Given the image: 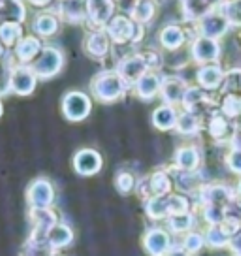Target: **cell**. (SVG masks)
Instances as JSON below:
<instances>
[{
    "instance_id": "26",
    "label": "cell",
    "mask_w": 241,
    "mask_h": 256,
    "mask_svg": "<svg viewBox=\"0 0 241 256\" xmlns=\"http://www.w3.org/2000/svg\"><path fill=\"white\" fill-rule=\"evenodd\" d=\"M177 113L172 106H160L156 112L153 113V124L158 130H172L177 126Z\"/></svg>"
},
{
    "instance_id": "36",
    "label": "cell",
    "mask_w": 241,
    "mask_h": 256,
    "mask_svg": "<svg viewBox=\"0 0 241 256\" xmlns=\"http://www.w3.org/2000/svg\"><path fill=\"white\" fill-rule=\"evenodd\" d=\"M228 166L236 172V174H241V149H236L228 154Z\"/></svg>"
},
{
    "instance_id": "15",
    "label": "cell",
    "mask_w": 241,
    "mask_h": 256,
    "mask_svg": "<svg viewBox=\"0 0 241 256\" xmlns=\"http://www.w3.org/2000/svg\"><path fill=\"white\" fill-rule=\"evenodd\" d=\"M42 49H44V46H42L40 38H36V36H24L16 46V58L21 64H28L40 55Z\"/></svg>"
},
{
    "instance_id": "18",
    "label": "cell",
    "mask_w": 241,
    "mask_h": 256,
    "mask_svg": "<svg viewBox=\"0 0 241 256\" xmlns=\"http://www.w3.org/2000/svg\"><path fill=\"white\" fill-rule=\"evenodd\" d=\"M58 28H60V21H58V16H55V14H40V16H36L32 23V30L42 38L55 36Z\"/></svg>"
},
{
    "instance_id": "37",
    "label": "cell",
    "mask_w": 241,
    "mask_h": 256,
    "mask_svg": "<svg viewBox=\"0 0 241 256\" xmlns=\"http://www.w3.org/2000/svg\"><path fill=\"white\" fill-rule=\"evenodd\" d=\"M30 4H34V6H48L51 0H28Z\"/></svg>"
},
{
    "instance_id": "38",
    "label": "cell",
    "mask_w": 241,
    "mask_h": 256,
    "mask_svg": "<svg viewBox=\"0 0 241 256\" xmlns=\"http://www.w3.org/2000/svg\"><path fill=\"white\" fill-rule=\"evenodd\" d=\"M168 256H190V254H188V252H185V250H179V248H177V250H172Z\"/></svg>"
},
{
    "instance_id": "19",
    "label": "cell",
    "mask_w": 241,
    "mask_h": 256,
    "mask_svg": "<svg viewBox=\"0 0 241 256\" xmlns=\"http://www.w3.org/2000/svg\"><path fill=\"white\" fill-rule=\"evenodd\" d=\"M162 96L168 104H177V102H183L186 92L185 83L179 80V78H168V80L162 81Z\"/></svg>"
},
{
    "instance_id": "1",
    "label": "cell",
    "mask_w": 241,
    "mask_h": 256,
    "mask_svg": "<svg viewBox=\"0 0 241 256\" xmlns=\"http://www.w3.org/2000/svg\"><path fill=\"white\" fill-rule=\"evenodd\" d=\"M92 94L96 96L100 102L110 104L119 100L120 96L124 94V88H126V81L119 76V72H104L98 74L94 81H92Z\"/></svg>"
},
{
    "instance_id": "40",
    "label": "cell",
    "mask_w": 241,
    "mask_h": 256,
    "mask_svg": "<svg viewBox=\"0 0 241 256\" xmlns=\"http://www.w3.org/2000/svg\"><path fill=\"white\" fill-rule=\"evenodd\" d=\"M2 113H4V106H2V100H0V117H2Z\"/></svg>"
},
{
    "instance_id": "41",
    "label": "cell",
    "mask_w": 241,
    "mask_h": 256,
    "mask_svg": "<svg viewBox=\"0 0 241 256\" xmlns=\"http://www.w3.org/2000/svg\"><path fill=\"white\" fill-rule=\"evenodd\" d=\"M0 78H2V66H0Z\"/></svg>"
},
{
    "instance_id": "33",
    "label": "cell",
    "mask_w": 241,
    "mask_h": 256,
    "mask_svg": "<svg viewBox=\"0 0 241 256\" xmlns=\"http://www.w3.org/2000/svg\"><path fill=\"white\" fill-rule=\"evenodd\" d=\"M136 184V179L130 176V174H119L117 176V188H119L122 194H128Z\"/></svg>"
},
{
    "instance_id": "34",
    "label": "cell",
    "mask_w": 241,
    "mask_h": 256,
    "mask_svg": "<svg viewBox=\"0 0 241 256\" xmlns=\"http://www.w3.org/2000/svg\"><path fill=\"white\" fill-rule=\"evenodd\" d=\"M226 241H228V236L222 228H213V230H209V243H213V245H224Z\"/></svg>"
},
{
    "instance_id": "9",
    "label": "cell",
    "mask_w": 241,
    "mask_h": 256,
    "mask_svg": "<svg viewBox=\"0 0 241 256\" xmlns=\"http://www.w3.org/2000/svg\"><path fill=\"white\" fill-rule=\"evenodd\" d=\"M228 26H230V21L222 14H217V12H209L208 16H204L198 21L200 36L211 38V40H218L220 36H224L228 32Z\"/></svg>"
},
{
    "instance_id": "4",
    "label": "cell",
    "mask_w": 241,
    "mask_h": 256,
    "mask_svg": "<svg viewBox=\"0 0 241 256\" xmlns=\"http://www.w3.org/2000/svg\"><path fill=\"white\" fill-rule=\"evenodd\" d=\"M38 85V76L34 74L32 66L17 64L12 66L8 72V90L19 96H28L34 92Z\"/></svg>"
},
{
    "instance_id": "11",
    "label": "cell",
    "mask_w": 241,
    "mask_h": 256,
    "mask_svg": "<svg viewBox=\"0 0 241 256\" xmlns=\"http://www.w3.org/2000/svg\"><path fill=\"white\" fill-rule=\"evenodd\" d=\"M102 168V156L94 149H81L74 156V170L83 177L94 176Z\"/></svg>"
},
{
    "instance_id": "29",
    "label": "cell",
    "mask_w": 241,
    "mask_h": 256,
    "mask_svg": "<svg viewBox=\"0 0 241 256\" xmlns=\"http://www.w3.org/2000/svg\"><path fill=\"white\" fill-rule=\"evenodd\" d=\"M168 211H170V198H166V196H158V198L149 202V206H147V213L151 216H154V218H160Z\"/></svg>"
},
{
    "instance_id": "6",
    "label": "cell",
    "mask_w": 241,
    "mask_h": 256,
    "mask_svg": "<svg viewBox=\"0 0 241 256\" xmlns=\"http://www.w3.org/2000/svg\"><path fill=\"white\" fill-rule=\"evenodd\" d=\"M26 202L30 209H46L51 208L55 202V188L48 179H36L26 188Z\"/></svg>"
},
{
    "instance_id": "10",
    "label": "cell",
    "mask_w": 241,
    "mask_h": 256,
    "mask_svg": "<svg viewBox=\"0 0 241 256\" xmlns=\"http://www.w3.org/2000/svg\"><path fill=\"white\" fill-rule=\"evenodd\" d=\"M112 49V38L106 28H96V30L88 32L87 38H85V51H87L88 56L96 58V60H102L108 56Z\"/></svg>"
},
{
    "instance_id": "30",
    "label": "cell",
    "mask_w": 241,
    "mask_h": 256,
    "mask_svg": "<svg viewBox=\"0 0 241 256\" xmlns=\"http://www.w3.org/2000/svg\"><path fill=\"white\" fill-rule=\"evenodd\" d=\"M177 130L181 134H186V136L198 132V119H196V115H192V113H183L177 119Z\"/></svg>"
},
{
    "instance_id": "24",
    "label": "cell",
    "mask_w": 241,
    "mask_h": 256,
    "mask_svg": "<svg viewBox=\"0 0 241 256\" xmlns=\"http://www.w3.org/2000/svg\"><path fill=\"white\" fill-rule=\"evenodd\" d=\"M23 38V26L19 21H4L0 24V42L6 48H16Z\"/></svg>"
},
{
    "instance_id": "27",
    "label": "cell",
    "mask_w": 241,
    "mask_h": 256,
    "mask_svg": "<svg viewBox=\"0 0 241 256\" xmlns=\"http://www.w3.org/2000/svg\"><path fill=\"white\" fill-rule=\"evenodd\" d=\"M176 162L181 170L192 172L200 164V152H198L196 147H181L176 154Z\"/></svg>"
},
{
    "instance_id": "5",
    "label": "cell",
    "mask_w": 241,
    "mask_h": 256,
    "mask_svg": "<svg viewBox=\"0 0 241 256\" xmlns=\"http://www.w3.org/2000/svg\"><path fill=\"white\" fill-rule=\"evenodd\" d=\"M92 104H90V98L85 92L80 90H72L62 98V113L68 120L72 122H80V120L87 119L90 115Z\"/></svg>"
},
{
    "instance_id": "14",
    "label": "cell",
    "mask_w": 241,
    "mask_h": 256,
    "mask_svg": "<svg viewBox=\"0 0 241 256\" xmlns=\"http://www.w3.org/2000/svg\"><path fill=\"white\" fill-rule=\"evenodd\" d=\"M58 16L68 23H83L87 19V0H60Z\"/></svg>"
},
{
    "instance_id": "3",
    "label": "cell",
    "mask_w": 241,
    "mask_h": 256,
    "mask_svg": "<svg viewBox=\"0 0 241 256\" xmlns=\"http://www.w3.org/2000/svg\"><path fill=\"white\" fill-rule=\"evenodd\" d=\"M32 70L38 76V80H51L62 70L64 66V53L58 48L46 46L42 53L32 60Z\"/></svg>"
},
{
    "instance_id": "31",
    "label": "cell",
    "mask_w": 241,
    "mask_h": 256,
    "mask_svg": "<svg viewBox=\"0 0 241 256\" xmlns=\"http://www.w3.org/2000/svg\"><path fill=\"white\" fill-rule=\"evenodd\" d=\"M151 188H153L158 196H164V194L170 190L168 176H164V174H156V176L153 177V181H151Z\"/></svg>"
},
{
    "instance_id": "35",
    "label": "cell",
    "mask_w": 241,
    "mask_h": 256,
    "mask_svg": "<svg viewBox=\"0 0 241 256\" xmlns=\"http://www.w3.org/2000/svg\"><path fill=\"white\" fill-rule=\"evenodd\" d=\"M202 245H204V240H202L198 234H190L185 241V248L188 252H196L198 248H202Z\"/></svg>"
},
{
    "instance_id": "28",
    "label": "cell",
    "mask_w": 241,
    "mask_h": 256,
    "mask_svg": "<svg viewBox=\"0 0 241 256\" xmlns=\"http://www.w3.org/2000/svg\"><path fill=\"white\" fill-rule=\"evenodd\" d=\"M21 256H55V248L51 247L48 241L28 238L21 248Z\"/></svg>"
},
{
    "instance_id": "25",
    "label": "cell",
    "mask_w": 241,
    "mask_h": 256,
    "mask_svg": "<svg viewBox=\"0 0 241 256\" xmlns=\"http://www.w3.org/2000/svg\"><path fill=\"white\" fill-rule=\"evenodd\" d=\"M209 12H213V4L209 0H183V14L190 21H200Z\"/></svg>"
},
{
    "instance_id": "2",
    "label": "cell",
    "mask_w": 241,
    "mask_h": 256,
    "mask_svg": "<svg viewBox=\"0 0 241 256\" xmlns=\"http://www.w3.org/2000/svg\"><path fill=\"white\" fill-rule=\"evenodd\" d=\"M106 30L110 38L117 44H128V42H140L144 36V24L136 23L128 16H113V19L108 23Z\"/></svg>"
},
{
    "instance_id": "7",
    "label": "cell",
    "mask_w": 241,
    "mask_h": 256,
    "mask_svg": "<svg viewBox=\"0 0 241 256\" xmlns=\"http://www.w3.org/2000/svg\"><path fill=\"white\" fill-rule=\"evenodd\" d=\"M115 16V0H87V19L96 28H106Z\"/></svg>"
},
{
    "instance_id": "16",
    "label": "cell",
    "mask_w": 241,
    "mask_h": 256,
    "mask_svg": "<svg viewBox=\"0 0 241 256\" xmlns=\"http://www.w3.org/2000/svg\"><path fill=\"white\" fill-rule=\"evenodd\" d=\"M134 85H136V94L142 100H151V98H154V96L160 92L162 81H160V76L156 72H147Z\"/></svg>"
},
{
    "instance_id": "21",
    "label": "cell",
    "mask_w": 241,
    "mask_h": 256,
    "mask_svg": "<svg viewBox=\"0 0 241 256\" xmlns=\"http://www.w3.org/2000/svg\"><path fill=\"white\" fill-rule=\"evenodd\" d=\"M222 80H224V74L217 64L209 62L206 66H202L200 72H198V81L204 88H217Z\"/></svg>"
},
{
    "instance_id": "17",
    "label": "cell",
    "mask_w": 241,
    "mask_h": 256,
    "mask_svg": "<svg viewBox=\"0 0 241 256\" xmlns=\"http://www.w3.org/2000/svg\"><path fill=\"white\" fill-rule=\"evenodd\" d=\"M186 34L179 24H168L160 32V46L168 51H177L185 46Z\"/></svg>"
},
{
    "instance_id": "39",
    "label": "cell",
    "mask_w": 241,
    "mask_h": 256,
    "mask_svg": "<svg viewBox=\"0 0 241 256\" xmlns=\"http://www.w3.org/2000/svg\"><path fill=\"white\" fill-rule=\"evenodd\" d=\"M4 53H6V46H4V44H2V42H0V58H2V56H4Z\"/></svg>"
},
{
    "instance_id": "32",
    "label": "cell",
    "mask_w": 241,
    "mask_h": 256,
    "mask_svg": "<svg viewBox=\"0 0 241 256\" xmlns=\"http://www.w3.org/2000/svg\"><path fill=\"white\" fill-rule=\"evenodd\" d=\"M172 226H174V230H177V232H183V230L192 226V216L186 215V213H179V215H176L172 218Z\"/></svg>"
},
{
    "instance_id": "42",
    "label": "cell",
    "mask_w": 241,
    "mask_h": 256,
    "mask_svg": "<svg viewBox=\"0 0 241 256\" xmlns=\"http://www.w3.org/2000/svg\"><path fill=\"white\" fill-rule=\"evenodd\" d=\"M240 192H241V184H240Z\"/></svg>"
},
{
    "instance_id": "13",
    "label": "cell",
    "mask_w": 241,
    "mask_h": 256,
    "mask_svg": "<svg viewBox=\"0 0 241 256\" xmlns=\"http://www.w3.org/2000/svg\"><path fill=\"white\" fill-rule=\"evenodd\" d=\"M149 72V66L145 62L144 55H134L124 58L119 66V76L126 83H136L144 74Z\"/></svg>"
},
{
    "instance_id": "23",
    "label": "cell",
    "mask_w": 241,
    "mask_h": 256,
    "mask_svg": "<svg viewBox=\"0 0 241 256\" xmlns=\"http://www.w3.org/2000/svg\"><path fill=\"white\" fill-rule=\"evenodd\" d=\"M168 245H170L168 234L162 232V230H151V232L145 236V248L153 256H162L168 250Z\"/></svg>"
},
{
    "instance_id": "12",
    "label": "cell",
    "mask_w": 241,
    "mask_h": 256,
    "mask_svg": "<svg viewBox=\"0 0 241 256\" xmlns=\"http://www.w3.org/2000/svg\"><path fill=\"white\" fill-rule=\"evenodd\" d=\"M190 53H192V58L196 62L209 64V62H215L218 56H220V46H218L217 40L200 36V38L192 44Z\"/></svg>"
},
{
    "instance_id": "20",
    "label": "cell",
    "mask_w": 241,
    "mask_h": 256,
    "mask_svg": "<svg viewBox=\"0 0 241 256\" xmlns=\"http://www.w3.org/2000/svg\"><path fill=\"white\" fill-rule=\"evenodd\" d=\"M156 0H136V4L132 6L130 17L140 24L151 23L156 16Z\"/></svg>"
},
{
    "instance_id": "22",
    "label": "cell",
    "mask_w": 241,
    "mask_h": 256,
    "mask_svg": "<svg viewBox=\"0 0 241 256\" xmlns=\"http://www.w3.org/2000/svg\"><path fill=\"white\" fill-rule=\"evenodd\" d=\"M72 240H74V234H72V230H70V226L62 222H56L48 234V243L53 248L66 247V245L72 243Z\"/></svg>"
},
{
    "instance_id": "8",
    "label": "cell",
    "mask_w": 241,
    "mask_h": 256,
    "mask_svg": "<svg viewBox=\"0 0 241 256\" xmlns=\"http://www.w3.org/2000/svg\"><path fill=\"white\" fill-rule=\"evenodd\" d=\"M30 222H32V240L48 241L49 230L56 224V215L51 208L46 209H30Z\"/></svg>"
}]
</instances>
